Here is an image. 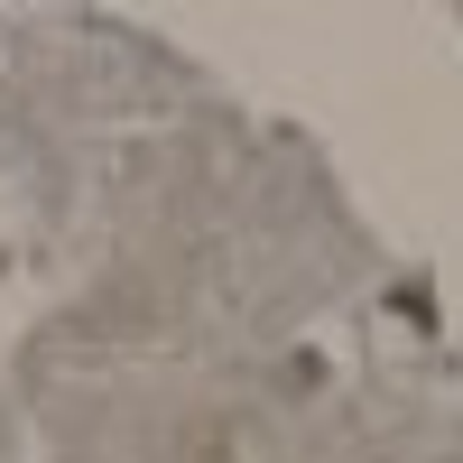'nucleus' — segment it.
Returning <instances> with one entry per match:
<instances>
[]
</instances>
